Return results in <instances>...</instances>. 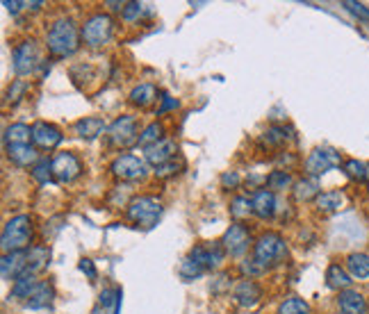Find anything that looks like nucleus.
<instances>
[{"label": "nucleus", "mask_w": 369, "mask_h": 314, "mask_svg": "<svg viewBox=\"0 0 369 314\" xmlns=\"http://www.w3.org/2000/svg\"><path fill=\"white\" fill-rule=\"evenodd\" d=\"M7 157L14 162L16 167H34L41 159L39 153L30 144H9L7 146Z\"/></svg>", "instance_id": "nucleus-19"}, {"label": "nucleus", "mask_w": 369, "mask_h": 314, "mask_svg": "<svg viewBox=\"0 0 369 314\" xmlns=\"http://www.w3.org/2000/svg\"><path fill=\"white\" fill-rule=\"evenodd\" d=\"M233 298L239 308H253L260 303L262 298V289L256 281H251V278H244V281H239L235 292H233Z\"/></svg>", "instance_id": "nucleus-16"}, {"label": "nucleus", "mask_w": 369, "mask_h": 314, "mask_svg": "<svg viewBox=\"0 0 369 314\" xmlns=\"http://www.w3.org/2000/svg\"><path fill=\"white\" fill-rule=\"evenodd\" d=\"M205 273V269H203V266L199 264V262H194L192 258H189V255H187V258H184L182 260V264H180V278H182V281H194V278H199V276H203Z\"/></svg>", "instance_id": "nucleus-34"}, {"label": "nucleus", "mask_w": 369, "mask_h": 314, "mask_svg": "<svg viewBox=\"0 0 369 314\" xmlns=\"http://www.w3.org/2000/svg\"><path fill=\"white\" fill-rule=\"evenodd\" d=\"M342 7H347V11H351L353 16H358L360 21L369 23V7H365L363 3H353V0H344Z\"/></svg>", "instance_id": "nucleus-38"}, {"label": "nucleus", "mask_w": 369, "mask_h": 314, "mask_svg": "<svg viewBox=\"0 0 369 314\" xmlns=\"http://www.w3.org/2000/svg\"><path fill=\"white\" fill-rule=\"evenodd\" d=\"M189 258L194 262H199L207 271V269H217V266L224 262L226 251L222 244H201V246H194L189 251Z\"/></svg>", "instance_id": "nucleus-13"}, {"label": "nucleus", "mask_w": 369, "mask_h": 314, "mask_svg": "<svg viewBox=\"0 0 369 314\" xmlns=\"http://www.w3.org/2000/svg\"><path fill=\"white\" fill-rule=\"evenodd\" d=\"M46 46L55 57H68L78 51L80 32L71 19H57L46 32Z\"/></svg>", "instance_id": "nucleus-1"}, {"label": "nucleus", "mask_w": 369, "mask_h": 314, "mask_svg": "<svg viewBox=\"0 0 369 314\" xmlns=\"http://www.w3.org/2000/svg\"><path fill=\"white\" fill-rule=\"evenodd\" d=\"M80 271L87 273L91 281L96 278V269H94V264H91V260H80Z\"/></svg>", "instance_id": "nucleus-44"}, {"label": "nucleus", "mask_w": 369, "mask_h": 314, "mask_svg": "<svg viewBox=\"0 0 369 314\" xmlns=\"http://www.w3.org/2000/svg\"><path fill=\"white\" fill-rule=\"evenodd\" d=\"M279 314H310V303L306 298L298 296H287L279 305Z\"/></svg>", "instance_id": "nucleus-29"}, {"label": "nucleus", "mask_w": 369, "mask_h": 314, "mask_svg": "<svg viewBox=\"0 0 369 314\" xmlns=\"http://www.w3.org/2000/svg\"><path fill=\"white\" fill-rule=\"evenodd\" d=\"M110 142L117 148H125L140 142V132H137V121L135 116L123 114L110 125Z\"/></svg>", "instance_id": "nucleus-7"}, {"label": "nucleus", "mask_w": 369, "mask_h": 314, "mask_svg": "<svg viewBox=\"0 0 369 314\" xmlns=\"http://www.w3.org/2000/svg\"><path fill=\"white\" fill-rule=\"evenodd\" d=\"M367 194H369V189H367Z\"/></svg>", "instance_id": "nucleus-47"}, {"label": "nucleus", "mask_w": 369, "mask_h": 314, "mask_svg": "<svg viewBox=\"0 0 369 314\" xmlns=\"http://www.w3.org/2000/svg\"><path fill=\"white\" fill-rule=\"evenodd\" d=\"M28 139H32V127H28L26 123H11L5 130V146L28 144Z\"/></svg>", "instance_id": "nucleus-27"}, {"label": "nucleus", "mask_w": 369, "mask_h": 314, "mask_svg": "<svg viewBox=\"0 0 369 314\" xmlns=\"http://www.w3.org/2000/svg\"><path fill=\"white\" fill-rule=\"evenodd\" d=\"M347 271H349V276L358 278V281L369 278V255L367 253H351L347 258Z\"/></svg>", "instance_id": "nucleus-26"}, {"label": "nucleus", "mask_w": 369, "mask_h": 314, "mask_svg": "<svg viewBox=\"0 0 369 314\" xmlns=\"http://www.w3.org/2000/svg\"><path fill=\"white\" fill-rule=\"evenodd\" d=\"M55 298V289L48 281H43L37 285V289H34V294L26 300V308L28 310H41V308H48L53 303Z\"/></svg>", "instance_id": "nucleus-20"}, {"label": "nucleus", "mask_w": 369, "mask_h": 314, "mask_svg": "<svg viewBox=\"0 0 369 314\" xmlns=\"http://www.w3.org/2000/svg\"><path fill=\"white\" fill-rule=\"evenodd\" d=\"M5 253H19V251H28L32 244V219L28 214H16L11 216L5 228H3V237H0Z\"/></svg>", "instance_id": "nucleus-3"}, {"label": "nucleus", "mask_w": 369, "mask_h": 314, "mask_svg": "<svg viewBox=\"0 0 369 314\" xmlns=\"http://www.w3.org/2000/svg\"><path fill=\"white\" fill-rule=\"evenodd\" d=\"M317 209L324 214H331V212H338V209L344 205V194L338 192V189H331V192H321L315 201Z\"/></svg>", "instance_id": "nucleus-24"}, {"label": "nucleus", "mask_w": 369, "mask_h": 314, "mask_svg": "<svg viewBox=\"0 0 369 314\" xmlns=\"http://www.w3.org/2000/svg\"><path fill=\"white\" fill-rule=\"evenodd\" d=\"M294 199L298 203H308V201H317V196L321 194L319 192V180L317 178H301L294 182Z\"/></svg>", "instance_id": "nucleus-23"}, {"label": "nucleus", "mask_w": 369, "mask_h": 314, "mask_svg": "<svg viewBox=\"0 0 369 314\" xmlns=\"http://www.w3.org/2000/svg\"><path fill=\"white\" fill-rule=\"evenodd\" d=\"M285 258H287V244L279 232H264L253 244V262L262 266L264 271L271 269V266L283 264Z\"/></svg>", "instance_id": "nucleus-2"}, {"label": "nucleus", "mask_w": 369, "mask_h": 314, "mask_svg": "<svg viewBox=\"0 0 369 314\" xmlns=\"http://www.w3.org/2000/svg\"><path fill=\"white\" fill-rule=\"evenodd\" d=\"M26 91H28V83H26V80H14V83H11V87H9V91H7V100L9 103H19L21 96L26 94Z\"/></svg>", "instance_id": "nucleus-37"}, {"label": "nucleus", "mask_w": 369, "mask_h": 314, "mask_svg": "<svg viewBox=\"0 0 369 314\" xmlns=\"http://www.w3.org/2000/svg\"><path fill=\"white\" fill-rule=\"evenodd\" d=\"M251 205L258 219H271L276 212V194L271 189H258L251 196Z\"/></svg>", "instance_id": "nucleus-17"}, {"label": "nucleus", "mask_w": 369, "mask_h": 314, "mask_svg": "<svg viewBox=\"0 0 369 314\" xmlns=\"http://www.w3.org/2000/svg\"><path fill=\"white\" fill-rule=\"evenodd\" d=\"M338 305L342 314H367V298L355 289H344L338 296Z\"/></svg>", "instance_id": "nucleus-18"}, {"label": "nucleus", "mask_w": 369, "mask_h": 314, "mask_svg": "<svg viewBox=\"0 0 369 314\" xmlns=\"http://www.w3.org/2000/svg\"><path fill=\"white\" fill-rule=\"evenodd\" d=\"M344 173L351 178V180H360L367 182V162L360 159H347L344 162Z\"/></svg>", "instance_id": "nucleus-32"}, {"label": "nucleus", "mask_w": 369, "mask_h": 314, "mask_svg": "<svg viewBox=\"0 0 369 314\" xmlns=\"http://www.w3.org/2000/svg\"><path fill=\"white\" fill-rule=\"evenodd\" d=\"M73 130L83 139H96L103 130H105V121H103L100 116H85V119L76 121Z\"/></svg>", "instance_id": "nucleus-21"}, {"label": "nucleus", "mask_w": 369, "mask_h": 314, "mask_svg": "<svg viewBox=\"0 0 369 314\" xmlns=\"http://www.w3.org/2000/svg\"><path fill=\"white\" fill-rule=\"evenodd\" d=\"M142 11H144V5H140V3H128L123 7V19L128 21V23H132V21H137L142 16Z\"/></svg>", "instance_id": "nucleus-40"}, {"label": "nucleus", "mask_w": 369, "mask_h": 314, "mask_svg": "<svg viewBox=\"0 0 369 314\" xmlns=\"http://www.w3.org/2000/svg\"><path fill=\"white\" fill-rule=\"evenodd\" d=\"M28 266H30V251L5 253L3 262H0V271H3L5 281H19L21 276L28 273Z\"/></svg>", "instance_id": "nucleus-12"}, {"label": "nucleus", "mask_w": 369, "mask_h": 314, "mask_svg": "<svg viewBox=\"0 0 369 314\" xmlns=\"http://www.w3.org/2000/svg\"><path fill=\"white\" fill-rule=\"evenodd\" d=\"M125 214H128V219L137 228L151 230L157 224L160 214H162V203H160V199H155V196H140V199L130 201Z\"/></svg>", "instance_id": "nucleus-4"}, {"label": "nucleus", "mask_w": 369, "mask_h": 314, "mask_svg": "<svg viewBox=\"0 0 369 314\" xmlns=\"http://www.w3.org/2000/svg\"><path fill=\"white\" fill-rule=\"evenodd\" d=\"M178 108V100L176 98H171V96H162V108L157 110V114H165L169 110H176Z\"/></svg>", "instance_id": "nucleus-43"}, {"label": "nucleus", "mask_w": 369, "mask_h": 314, "mask_svg": "<svg viewBox=\"0 0 369 314\" xmlns=\"http://www.w3.org/2000/svg\"><path fill=\"white\" fill-rule=\"evenodd\" d=\"M367 182H369V162H367Z\"/></svg>", "instance_id": "nucleus-46"}, {"label": "nucleus", "mask_w": 369, "mask_h": 314, "mask_svg": "<svg viewBox=\"0 0 369 314\" xmlns=\"http://www.w3.org/2000/svg\"><path fill=\"white\" fill-rule=\"evenodd\" d=\"M128 98L132 105H137V108H148V105H153L157 100V89L148 83H142L130 91Z\"/></svg>", "instance_id": "nucleus-25"}, {"label": "nucleus", "mask_w": 369, "mask_h": 314, "mask_svg": "<svg viewBox=\"0 0 369 314\" xmlns=\"http://www.w3.org/2000/svg\"><path fill=\"white\" fill-rule=\"evenodd\" d=\"M239 269H241V273H246V276L251 278V281H253V276H260V273H264V269H262V266H258V264L253 262V260H246V262H241V266H239Z\"/></svg>", "instance_id": "nucleus-42"}, {"label": "nucleus", "mask_w": 369, "mask_h": 314, "mask_svg": "<svg viewBox=\"0 0 369 314\" xmlns=\"http://www.w3.org/2000/svg\"><path fill=\"white\" fill-rule=\"evenodd\" d=\"M160 139H165V127L162 123H151V125H146L144 127V132L140 135V142H137V146H151V144H157Z\"/></svg>", "instance_id": "nucleus-30"}, {"label": "nucleus", "mask_w": 369, "mask_h": 314, "mask_svg": "<svg viewBox=\"0 0 369 314\" xmlns=\"http://www.w3.org/2000/svg\"><path fill=\"white\" fill-rule=\"evenodd\" d=\"M342 164V157L338 150H333V148H315L313 153H310L306 157V173L310 178H319V176H324L326 171L331 169H336Z\"/></svg>", "instance_id": "nucleus-6"}, {"label": "nucleus", "mask_w": 369, "mask_h": 314, "mask_svg": "<svg viewBox=\"0 0 369 314\" xmlns=\"http://www.w3.org/2000/svg\"><path fill=\"white\" fill-rule=\"evenodd\" d=\"M267 184H269V189H287L292 184V173L287 169L271 171L267 176Z\"/></svg>", "instance_id": "nucleus-31"}, {"label": "nucleus", "mask_w": 369, "mask_h": 314, "mask_svg": "<svg viewBox=\"0 0 369 314\" xmlns=\"http://www.w3.org/2000/svg\"><path fill=\"white\" fill-rule=\"evenodd\" d=\"M239 182H241V178L237 176L235 171H226L224 176H222V187L224 189H237Z\"/></svg>", "instance_id": "nucleus-41"}, {"label": "nucleus", "mask_w": 369, "mask_h": 314, "mask_svg": "<svg viewBox=\"0 0 369 314\" xmlns=\"http://www.w3.org/2000/svg\"><path fill=\"white\" fill-rule=\"evenodd\" d=\"M62 139H64L62 132L57 130L55 125H51V123L39 121V123L32 125V142H34V146H39L43 150H51L55 146H60Z\"/></svg>", "instance_id": "nucleus-15"}, {"label": "nucleus", "mask_w": 369, "mask_h": 314, "mask_svg": "<svg viewBox=\"0 0 369 314\" xmlns=\"http://www.w3.org/2000/svg\"><path fill=\"white\" fill-rule=\"evenodd\" d=\"M37 278L34 276H21L19 281H14L11 285V298H30L34 294V289H37Z\"/></svg>", "instance_id": "nucleus-28"}, {"label": "nucleus", "mask_w": 369, "mask_h": 314, "mask_svg": "<svg viewBox=\"0 0 369 314\" xmlns=\"http://www.w3.org/2000/svg\"><path fill=\"white\" fill-rule=\"evenodd\" d=\"M51 176H53V162H48L46 157H41L37 164L32 167V178L37 180L39 184H46L51 180Z\"/></svg>", "instance_id": "nucleus-36"}, {"label": "nucleus", "mask_w": 369, "mask_h": 314, "mask_svg": "<svg viewBox=\"0 0 369 314\" xmlns=\"http://www.w3.org/2000/svg\"><path fill=\"white\" fill-rule=\"evenodd\" d=\"M176 150H178V146H176L174 139L165 137V139H160L157 144L146 146L144 148V157H146V162H151V164L157 169V167H165L167 162L176 159Z\"/></svg>", "instance_id": "nucleus-14"}, {"label": "nucleus", "mask_w": 369, "mask_h": 314, "mask_svg": "<svg viewBox=\"0 0 369 314\" xmlns=\"http://www.w3.org/2000/svg\"><path fill=\"white\" fill-rule=\"evenodd\" d=\"M182 167V159H171V162H167V164L165 167H157L155 169V176L157 178H169V176H176V173H178V169Z\"/></svg>", "instance_id": "nucleus-39"}, {"label": "nucleus", "mask_w": 369, "mask_h": 314, "mask_svg": "<svg viewBox=\"0 0 369 314\" xmlns=\"http://www.w3.org/2000/svg\"><path fill=\"white\" fill-rule=\"evenodd\" d=\"M351 283H353L351 276H349V271H344V266L333 262L326 269V285L331 289H336V292H344V289H349Z\"/></svg>", "instance_id": "nucleus-22"}, {"label": "nucleus", "mask_w": 369, "mask_h": 314, "mask_svg": "<svg viewBox=\"0 0 369 314\" xmlns=\"http://www.w3.org/2000/svg\"><path fill=\"white\" fill-rule=\"evenodd\" d=\"M230 214L235 219H244L249 214H253V205L249 196H235L233 203H230Z\"/></svg>", "instance_id": "nucleus-33"}, {"label": "nucleus", "mask_w": 369, "mask_h": 314, "mask_svg": "<svg viewBox=\"0 0 369 314\" xmlns=\"http://www.w3.org/2000/svg\"><path fill=\"white\" fill-rule=\"evenodd\" d=\"M9 11H11V14H16V11L21 9V7H26V3H9V0H5V3H3Z\"/></svg>", "instance_id": "nucleus-45"}, {"label": "nucleus", "mask_w": 369, "mask_h": 314, "mask_svg": "<svg viewBox=\"0 0 369 314\" xmlns=\"http://www.w3.org/2000/svg\"><path fill=\"white\" fill-rule=\"evenodd\" d=\"M114 23L108 14H91L85 23L83 30H80V37L89 46V48H100L105 46L112 37Z\"/></svg>", "instance_id": "nucleus-5"}, {"label": "nucleus", "mask_w": 369, "mask_h": 314, "mask_svg": "<svg viewBox=\"0 0 369 314\" xmlns=\"http://www.w3.org/2000/svg\"><path fill=\"white\" fill-rule=\"evenodd\" d=\"M51 162H53V176L57 182H62V184L73 182L80 173H83V164H80V159L73 153H60V155H55Z\"/></svg>", "instance_id": "nucleus-9"}, {"label": "nucleus", "mask_w": 369, "mask_h": 314, "mask_svg": "<svg viewBox=\"0 0 369 314\" xmlns=\"http://www.w3.org/2000/svg\"><path fill=\"white\" fill-rule=\"evenodd\" d=\"M11 66H14L16 75H30L34 68L39 66V51L34 41H23L19 43L14 53H11Z\"/></svg>", "instance_id": "nucleus-8"}, {"label": "nucleus", "mask_w": 369, "mask_h": 314, "mask_svg": "<svg viewBox=\"0 0 369 314\" xmlns=\"http://www.w3.org/2000/svg\"><path fill=\"white\" fill-rule=\"evenodd\" d=\"M249 244H251V235L249 230L241 226V224H233L226 232H224V239H222V246L228 255L233 258H239L249 251Z\"/></svg>", "instance_id": "nucleus-11"}, {"label": "nucleus", "mask_w": 369, "mask_h": 314, "mask_svg": "<svg viewBox=\"0 0 369 314\" xmlns=\"http://www.w3.org/2000/svg\"><path fill=\"white\" fill-rule=\"evenodd\" d=\"M110 171L117 178L132 182V180H140V178L146 176V164L140 157H135V155H119L117 159L112 162Z\"/></svg>", "instance_id": "nucleus-10"}, {"label": "nucleus", "mask_w": 369, "mask_h": 314, "mask_svg": "<svg viewBox=\"0 0 369 314\" xmlns=\"http://www.w3.org/2000/svg\"><path fill=\"white\" fill-rule=\"evenodd\" d=\"M287 139H292V130H285L283 125H271L267 132H264V142L271 144V146H279L285 144Z\"/></svg>", "instance_id": "nucleus-35"}]
</instances>
